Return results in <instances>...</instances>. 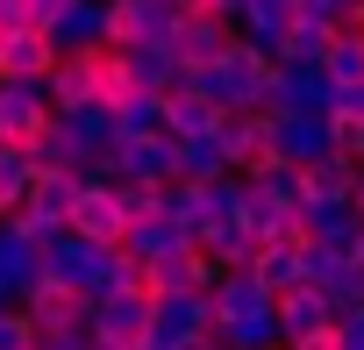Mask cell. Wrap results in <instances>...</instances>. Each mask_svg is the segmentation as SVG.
<instances>
[{"label":"cell","mask_w":364,"mask_h":350,"mask_svg":"<svg viewBox=\"0 0 364 350\" xmlns=\"http://www.w3.org/2000/svg\"><path fill=\"white\" fill-rule=\"evenodd\" d=\"M264 79H272V58L257 51V43H229L215 65H193L186 72V86H200L215 107H264Z\"/></svg>","instance_id":"1"},{"label":"cell","mask_w":364,"mask_h":350,"mask_svg":"<svg viewBox=\"0 0 364 350\" xmlns=\"http://www.w3.org/2000/svg\"><path fill=\"white\" fill-rule=\"evenodd\" d=\"M150 336H164V343H208L215 336V300L200 293V286H186V293H150Z\"/></svg>","instance_id":"2"},{"label":"cell","mask_w":364,"mask_h":350,"mask_svg":"<svg viewBox=\"0 0 364 350\" xmlns=\"http://www.w3.org/2000/svg\"><path fill=\"white\" fill-rule=\"evenodd\" d=\"M336 86L321 65H272L264 79V115H328Z\"/></svg>","instance_id":"3"},{"label":"cell","mask_w":364,"mask_h":350,"mask_svg":"<svg viewBox=\"0 0 364 350\" xmlns=\"http://www.w3.org/2000/svg\"><path fill=\"white\" fill-rule=\"evenodd\" d=\"M86 329H93V343H107V350H129L136 336H150V293H143V286L100 293V300L86 307Z\"/></svg>","instance_id":"4"},{"label":"cell","mask_w":364,"mask_h":350,"mask_svg":"<svg viewBox=\"0 0 364 350\" xmlns=\"http://www.w3.org/2000/svg\"><path fill=\"white\" fill-rule=\"evenodd\" d=\"M100 265H107V243H86V236H50L43 243V279L50 286H72V293H100Z\"/></svg>","instance_id":"5"},{"label":"cell","mask_w":364,"mask_h":350,"mask_svg":"<svg viewBox=\"0 0 364 350\" xmlns=\"http://www.w3.org/2000/svg\"><path fill=\"white\" fill-rule=\"evenodd\" d=\"M50 86L43 79H0V143H29L50 129Z\"/></svg>","instance_id":"6"},{"label":"cell","mask_w":364,"mask_h":350,"mask_svg":"<svg viewBox=\"0 0 364 350\" xmlns=\"http://www.w3.org/2000/svg\"><path fill=\"white\" fill-rule=\"evenodd\" d=\"M321 150H336L328 115H264V157L307 164V157H321Z\"/></svg>","instance_id":"7"},{"label":"cell","mask_w":364,"mask_h":350,"mask_svg":"<svg viewBox=\"0 0 364 350\" xmlns=\"http://www.w3.org/2000/svg\"><path fill=\"white\" fill-rule=\"evenodd\" d=\"M65 229H72V236H86V243H122L129 215H122L114 179H86V186H79V201H72V222H65Z\"/></svg>","instance_id":"8"},{"label":"cell","mask_w":364,"mask_h":350,"mask_svg":"<svg viewBox=\"0 0 364 350\" xmlns=\"http://www.w3.org/2000/svg\"><path fill=\"white\" fill-rule=\"evenodd\" d=\"M229 43H236V29H229L222 15H200V8H186V15L171 22V36H164V51L186 65V72H193V65H215Z\"/></svg>","instance_id":"9"},{"label":"cell","mask_w":364,"mask_h":350,"mask_svg":"<svg viewBox=\"0 0 364 350\" xmlns=\"http://www.w3.org/2000/svg\"><path fill=\"white\" fill-rule=\"evenodd\" d=\"M222 279V265L200 250V243H178L171 258H157V265H143V293H186V286H215Z\"/></svg>","instance_id":"10"},{"label":"cell","mask_w":364,"mask_h":350,"mask_svg":"<svg viewBox=\"0 0 364 350\" xmlns=\"http://www.w3.org/2000/svg\"><path fill=\"white\" fill-rule=\"evenodd\" d=\"M50 51H100L107 43V0H65V8L43 22Z\"/></svg>","instance_id":"11"},{"label":"cell","mask_w":364,"mask_h":350,"mask_svg":"<svg viewBox=\"0 0 364 350\" xmlns=\"http://www.w3.org/2000/svg\"><path fill=\"white\" fill-rule=\"evenodd\" d=\"M300 229H307V243H328V250L357 258V236H364V215H357L350 201H300Z\"/></svg>","instance_id":"12"},{"label":"cell","mask_w":364,"mask_h":350,"mask_svg":"<svg viewBox=\"0 0 364 350\" xmlns=\"http://www.w3.org/2000/svg\"><path fill=\"white\" fill-rule=\"evenodd\" d=\"M86 307H93L86 293H72V286H50V279L22 293V314H29V329H36V336H58V329H86Z\"/></svg>","instance_id":"13"},{"label":"cell","mask_w":364,"mask_h":350,"mask_svg":"<svg viewBox=\"0 0 364 350\" xmlns=\"http://www.w3.org/2000/svg\"><path fill=\"white\" fill-rule=\"evenodd\" d=\"M215 143H222L229 171H250L264 157V107H222L215 115Z\"/></svg>","instance_id":"14"},{"label":"cell","mask_w":364,"mask_h":350,"mask_svg":"<svg viewBox=\"0 0 364 350\" xmlns=\"http://www.w3.org/2000/svg\"><path fill=\"white\" fill-rule=\"evenodd\" d=\"M50 65H58V51H50V36H43L36 22L0 29V79H43Z\"/></svg>","instance_id":"15"},{"label":"cell","mask_w":364,"mask_h":350,"mask_svg":"<svg viewBox=\"0 0 364 350\" xmlns=\"http://www.w3.org/2000/svg\"><path fill=\"white\" fill-rule=\"evenodd\" d=\"M29 286H43V250L0 222V307H8V300H22Z\"/></svg>","instance_id":"16"},{"label":"cell","mask_w":364,"mask_h":350,"mask_svg":"<svg viewBox=\"0 0 364 350\" xmlns=\"http://www.w3.org/2000/svg\"><path fill=\"white\" fill-rule=\"evenodd\" d=\"M272 314H279V343H300V336H314V329L336 322V307H328L321 286H293V293H279Z\"/></svg>","instance_id":"17"},{"label":"cell","mask_w":364,"mask_h":350,"mask_svg":"<svg viewBox=\"0 0 364 350\" xmlns=\"http://www.w3.org/2000/svg\"><path fill=\"white\" fill-rule=\"evenodd\" d=\"M50 122L65 129V143H72L79 157H93V150H107V143H114V107H100V100H79V107H58Z\"/></svg>","instance_id":"18"},{"label":"cell","mask_w":364,"mask_h":350,"mask_svg":"<svg viewBox=\"0 0 364 350\" xmlns=\"http://www.w3.org/2000/svg\"><path fill=\"white\" fill-rule=\"evenodd\" d=\"M122 65H129V79H136L143 93H178V86H186V65H178L164 43H129Z\"/></svg>","instance_id":"19"},{"label":"cell","mask_w":364,"mask_h":350,"mask_svg":"<svg viewBox=\"0 0 364 350\" xmlns=\"http://www.w3.org/2000/svg\"><path fill=\"white\" fill-rule=\"evenodd\" d=\"M178 243H193V236H186V229H178L171 215H136V222L122 229V250H129L136 265H157V258H171Z\"/></svg>","instance_id":"20"},{"label":"cell","mask_w":364,"mask_h":350,"mask_svg":"<svg viewBox=\"0 0 364 350\" xmlns=\"http://www.w3.org/2000/svg\"><path fill=\"white\" fill-rule=\"evenodd\" d=\"M350 179H357V164L343 150H321L300 164V201H350Z\"/></svg>","instance_id":"21"},{"label":"cell","mask_w":364,"mask_h":350,"mask_svg":"<svg viewBox=\"0 0 364 350\" xmlns=\"http://www.w3.org/2000/svg\"><path fill=\"white\" fill-rule=\"evenodd\" d=\"M286 22H293V0H250V8L236 15V36H243V43H257L264 58H279Z\"/></svg>","instance_id":"22"},{"label":"cell","mask_w":364,"mask_h":350,"mask_svg":"<svg viewBox=\"0 0 364 350\" xmlns=\"http://www.w3.org/2000/svg\"><path fill=\"white\" fill-rule=\"evenodd\" d=\"M193 243H200L222 272H236V265H250V258H257V236H250V222H243V215H236V222H208Z\"/></svg>","instance_id":"23"},{"label":"cell","mask_w":364,"mask_h":350,"mask_svg":"<svg viewBox=\"0 0 364 350\" xmlns=\"http://www.w3.org/2000/svg\"><path fill=\"white\" fill-rule=\"evenodd\" d=\"M307 243V236H300ZM300 243H257V258H250V272H257V286L279 300V293H293V286H307L300 279Z\"/></svg>","instance_id":"24"},{"label":"cell","mask_w":364,"mask_h":350,"mask_svg":"<svg viewBox=\"0 0 364 350\" xmlns=\"http://www.w3.org/2000/svg\"><path fill=\"white\" fill-rule=\"evenodd\" d=\"M215 100L200 93V86H178V93H164V136H208L215 129Z\"/></svg>","instance_id":"25"},{"label":"cell","mask_w":364,"mask_h":350,"mask_svg":"<svg viewBox=\"0 0 364 350\" xmlns=\"http://www.w3.org/2000/svg\"><path fill=\"white\" fill-rule=\"evenodd\" d=\"M171 143H178V164H171V179H193V186H208V179H222V171H229V157H222L215 129H208V136H171Z\"/></svg>","instance_id":"26"},{"label":"cell","mask_w":364,"mask_h":350,"mask_svg":"<svg viewBox=\"0 0 364 350\" xmlns=\"http://www.w3.org/2000/svg\"><path fill=\"white\" fill-rule=\"evenodd\" d=\"M328 36H336V22H314V15H293V22H286V36H279V58H272V65H321Z\"/></svg>","instance_id":"27"},{"label":"cell","mask_w":364,"mask_h":350,"mask_svg":"<svg viewBox=\"0 0 364 350\" xmlns=\"http://www.w3.org/2000/svg\"><path fill=\"white\" fill-rule=\"evenodd\" d=\"M321 72H328V86H357L364 79V29L357 22H336V36L321 51Z\"/></svg>","instance_id":"28"},{"label":"cell","mask_w":364,"mask_h":350,"mask_svg":"<svg viewBox=\"0 0 364 350\" xmlns=\"http://www.w3.org/2000/svg\"><path fill=\"white\" fill-rule=\"evenodd\" d=\"M29 179H36V157H29V143H0V215H8V208H22Z\"/></svg>","instance_id":"29"},{"label":"cell","mask_w":364,"mask_h":350,"mask_svg":"<svg viewBox=\"0 0 364 350\" xmlns=\"http://www.w3.org/2000/svg\"><path fill=\"white\" fill-rule=\"evenodd\" d=\"M114 136H164V93H129L114 107Z\"/></svg>","instance_id":"30"},{"label":"cell","mask_w":364,"mask_h":350,"mask_svg":"<svg viewBox=\"0 0 364 350\" xmlns=\"http://www.w3.org/2000/svg\"><path fill=\"white\" fill-rule=\"evenodd\" d=\"M321 293H328V307H336V314L364 307V258H343V265L321 279Z\"/></svg>","instance_id":"31"},{"label":"cell","mask_w":364,"mask_h":350,"mask_svg":"<svg viewBox=\"0 0 364 350\" xmlns=\"http://www.w3.org/2000/svg\"><path fill=\"white\" fill-rule=\"evenodd\" d=\"M29 343H36V329H29L22 300H8V307H0V350H29Z\"/></svg>","instance_id":"32"},{"label":"cell","mask_w":364,"mask_h":350,"mask_svg":"<svg viewBox=\"0 0 364 350\" xmlns=\"http://www.w3.org/2000/svg\"><path fill=\"white\" fill-rule=\"evenodd\" d=\"M29 350H93V329H58V336H36Z\"/></svg>","instance_id":"33"},{"label":"cell","mask_w":364,"mask_h":350,"mask_svg":"<svg viewBox=\"0 0 364 350\" xmlns=\"http://www.w3.org/2000/svg\"><path fill=\"white\" fill-rule=\"evenodd\" d=\"M336 343H343V350H364V307L336 314Z\"/></svg>","instance_id":"34"},{"label":"cell","mask_w":364,"mask_h":350,"mask_svg":"<svg viewBox=\"0 0 364 350\" xmlns=\"http://www.w3.org/2000/svg\"><path fill=\"white\" fill-rule=\"evenodd\" d=\"M186 8H200V15H222V22H229V29H236V15H243V8H250V0H186Z\"/></svg>","instance_id":"35"},{"label":"cell","mask_w":364,"mask_h":350,"mask_svg":"<svg viewBox=\"0 0 364 350\" xmlns=\"http://www.w3.org/2000/svg\"><path fill=\"white\" fill-rule=\"evenodd\" d=\"M286 350H343V343H336V322H328V329H314V336H300V343H286Z\"/></svg>","instance_id":"36"},{"label":"cell","mask_w":364,"mask_h":350,"mask_svg":"<svg viewBox=\"0 0 364 350\" xmlns=\"http://www.w3.org/2000/svg\"><path fill=\"white\" fill-rule=\"evenodd\" d=\"M58 8H65V0H22V15H29V22H36V29H43V22H50V15H58Z\"/></svg>","instance_id":"37"},{"label":"cell","mask_w":364,"mask_h":350,"mask_svg":"<svg viewBox=\"0 0 364 350\" xmlns=\"http://www.w3.org/2000/svg\"><path fill=\"white\" fill-rule=\"evenodd\" d=\"M350 208L364 215V164H357V179H350Z\"/></svg>","instance_id":"38"},{"label":"cell","mask_w":364,"mask_h":350,"mask_svg":"<svg viewBox=\"0 0 364 350\" xmlns=\"http://www.w3.org/2000/svg\"><path fill=\"white\" fill-rule=\"evenodd\" d=\"M129 350H178V343H164V336H136Z\"/></svg>","instance_id":"39"},{"label":"cell","mask_w":364,"mask_h":350,"mask_svg":"<svg viewBox=\"0 0 364 350\" xmlns=\"http://www.w3.org/2000/svg\"><path fill=\"white\" fill-rule=\"evenodd\" d=\"M357 258H364V236H357Z\"/></svg>","instance_id":"40"},{"label":"cell","mask_w":364,"mask_h":350,"mask_svg":"<svg viewBox=\"0 0 364 350\" xmlns=\"http://www.w3.org/2000/svg\"><path fill=\"white\" fill-rule=\"evenodd\" d=\"M272 350H286V343H272Z\"/></svg>","instance_id":"41"},{"label":"cell","mask_w":364,"mask_h":350,"mask_svg":"<svg viewBox=\"0 0 364 350\" xmlns=\"http://www.w3.org/2000/svg\"><path fill=\"white\" fill-rule=\"evenodd\" d=\"M93 350H107V343H93Z\"/></svg>","instance_id":"42"}]
</instances>
